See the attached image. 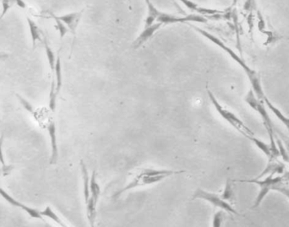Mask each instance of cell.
Listing matches in <instances>:
<instances>
[{
    "instance_id": "obj_25",
    "label": "cell",
    "mask_w": 289,
    "mask_h": 227,
    "mask_svg": "<svg viewBox=\"0 0 289 227\" xmlns=\"http://www.w3.org/2000/svg\"><path fill=\"white\" fill-rule=\"evenodd\" d=\"M238 0H232V7H234V6H236V4H238Z\"/></svg>"
},
{
    "instance_id": "obj_18",
    "label": "cell",
    "mask_w": 289,
    "mask_h": 227,
    "mask_svg": "<svg viewBox=\"0 0 289 227\" xmlns=\"http://www.w3.org/2000/svg\"><path fill=\"white\" fill-rule=\"evenodd\" d=\"M257 20H258V29L260 32L264 34L266 36L269 34L270 32L266 30V22H264L263 16L260 10H257Z\"/></svg>"
},
{
    "instance_id": "obj_11",
    "label": "cell",
    "mask_w": 289,
    "mask_h": 227,
    "mask_svg": "<svg viewBox=\"0 0 289 227\" xmlns=\"http://www.w3.org/2000/svg\"><path fill=\"white\" fill-rule=\"evenodd\" d=\"M82 16V12H74V13H70L64 16H57V18L64 23L68 29L74 34Z\"/></svg>"
},
{
    "instance_id": "obj_22",
    "label": "cell",
    "mask_w": 289,
    "mask_h": 227,
    "mask_svg": "<svg viewBox=\"0 0 289 227\" xmlns=\"http://www.w3.org/2000/svg\"><path fill=\"white\" fill-rule=\"evenodd\" d=\"M282 178H284L285 182H289V172H284V174H282Z\"/></svg>"
},
{
    "instance_id": "obj_21",
    "label": "cell",
    "mask_w": 289,
    "mask_h": 227,
    "mask_svg": "<svg viewBox=\"0 0 289 227\" xmlns=\"http://www.w3.org/2000/svg\"><path fill=\"white\" fill-rule=\"evenodd\" d=\"M273 191H276L284 195L285 197L288 198L289 200V188H286L284 184H281V185L276 186L274 188V190Z\"/></svg>"
},
{
    "instance_id": "obj_6",
    "label": "cell",
    "mask_w": 289,
    "mask_h": 227,
    "mask_svg": "<svg viewBox=\"0 0 289 227\" xmlns=\"http://www.w3.org/2000/svg\"><path fill=\"white\" fill-rule=\"evenodd\" d=\"M241 182L254 183L260 186V192L258 196L256 198L254 204L253 208H258L260 205L262 204V201L266 197V195L270 191L274 190V188L278 185L284 184V182L282 176H268L264 179H253V180H240Z\"/></svg>"
},
{
    "instance_id": "obj_2",
    "label": "cell",
    "mask_w": 289,
    "mask_h": 227,
    "mask_svg": "<svg viewBox=\"0 0 289 227\" xmlns=\"http://www.w3.org/2000/svg\"><path fill=\"white\" fill-rule=\"evenodd\" d=\"M185 173V170H172L167 169H154V168H142L136 172L132 176L131 180L126 185L120 189L119 191L114 192V198H118L123 194L126 192L131 191L132 189L142 188L146 186L154 185L156 183L160 182L166 178Z\"/></svg>"
},
{
    "instance_id": "obj_16",
    "label": "cell",
    "mask_w": 289,
    "mask_h": 227,
    "mask_svg": "<svg viewBox=\"0 0 289 227\" xmlns=\"http://www.w3.org/2000/svg\"><path fill=\"white\" fill-rule=\"evenodd\" d=\"M232 185H234L230 179H228L226 180V184L224 191H223L222 194L220 196L223 200H225V201H228H228H231L234 198V188H232Z\"/></svg>"
},
{
    "instance_id": "obj_5",
    "label": "cell",
    "mask_w": 289,
    "mask_h": 227,
    "mask_svg": "<svg viewBox=\"0 0 289 227\" xmlns=\"http://www.w3.org/2000/svg\"><path fill=\"white\" fill-rule=\"evenodd\" d=\"M206 90H207L208 98L212 101V104L214 106V108L216 110L218 114H220V116L222 117L223 119L225 120L226 122H228L234 129H236L239 133H241L242 136H244L246 138L248 139L250 136H254V132L253 130H250V128L246 126L244 123L239 119L235 114L232 113V111L229 110L228 108H226L225 107H223L220 102H218L216 98L214 97V94L208 88H206Z\"/></svg>"
},
{
    "instance_id": "obj_24",
    "label": "cell",
    "mask_w": 289,
    "mask_h": 227,
    "mask_svg": "<svg viewBox=\"0 0 289 227\" xmlns=\"http://www.w3.org/2000/svg\"><path fill=\"white\" fill-rule=\"evenodd\" d=\"M146 1V4H147L148 7H150V6H152L153 4L151 3L150 0H145Z\"/></svg>"
},
{
    "instance_id": "obj_15",
    "label": "cell",
    "mask_w": 289,
    "mask_h": 227,
    "mask_svg": "<svg viewBox=\"0 0 289 227\" xmlns=\"http://www.w3.org/2000/svg\"><path fill=\"white\" fill-rule=\"evenodd\" d=\"M264 104H266L268 106V108H270L273 114H275L276 116L278 117V119L280 120V122L284 123V126L288 128V130L289 132V118L285 116L284 114L282 113L281 111L279 110L276 107L273 106L272 104L270 102V100H268L267 98H266V100H264Z\"/></svg>"
},
{
    "instance_id": "obj_20",
    "label": "cell",
    "mask_w": 289,
    "mask_h": 227,
    "mask_svg": "<svg viewBox=\"0 0 289 227\" xmlns=\"http://www.w3.org/2000/svg\"><path fill=\"white\" fill-rule=\"evenodd\" d=\"M256 7V0H246L244 4V8L242 12L245 13H251L253 12L254 8Z\"/></svg>"
},
{
    "instance_id": "obj_9",
    "label": "cell",
    "mask_w": 289,
    "mask_h": 227,
    "mask_svg": "<svg viewBox=\"0 0 289 227\" xmlns=\"http://www.w3.org/2000/svg\"><path fill=\"white\" fill-rule=\"evenodd\" d=\"M0 192H1V196L7 201L8 204H10L13 207H16V208L20 210L24 211L26 214H28V216H30L32 219L41 220L42 222H45L44 218L41 216L40 211L38 210L36 208H32V207L28 206V204H23L22 202H20L19 200H17L16 198L13 197L10 194H8L7 192L4 191L3 188H1Z\"/></svg>"
},
{
    "instance_id": "obj_3",
    "label": "cell",
    "mask_w": 289,
    "mask_h": 227,
    "mask_svg": "<svg viewBox=\"0 0 289 227\" xmlns=\"http://www.w3.org/2000/svg\"><path fill=\"white\" fill-rule=\"evenodd\" d=\"M191 26L196 32H198V34H201L202 36L208 39V41H210V42H213L214 44L216 45V46H218L220 48L224 50L226 53L228 54V56H230V57H231L234 61H236V63H238L240 66L242 67L245 73L247 74L248 78V79L250 80V84L252 86H253V90L254 92V94H256V97L258 98V100L262 101V102H264V100H266V96L264 95V91H263V88H262L260 79L258 78V74L256 73V70H254L251 69L250 67L247 66V64L245 63V61L242 58H240V57L234 52V50L228 47V45L226 44L225 42H223L220 39L214 36L213 34H210L208 32H206V30L201 29V28H197V26Z\"/></svg>"
},
{
    "instance_id": "obj_8",
    "label": "cell",
    "mask_w": 289,
    "mask_h": 227,
    "mask_svg": "<svg viewBox=\"0 0 289 227\" xmlns=\"http://www.w3.org/2000/svg\"><path fill=\"white\" fill-rule=\"evenodd\" d=\"M186 8H188L191 12H197L198 14H200L201 16L206 17V19L220 20L228 18V12H220L217 10L204 8L202 6H198L197 4L192 2L191 0H179Z\"/></svg>"
},
{
    "instance_id": "obj_27",
    "label": "cell",
    "mask_w": 289,
    "mask_h": 227,
    "mask_svg": "<svg viewBox=\"0 0 289 227\" xmlns=\"http://www.w3.org/2000/svg\"><path fill=\"white\" fill-rule=\"evenodd\" d=\"M288 39H289V38H288Z\"/></svg>"
},
{
    "instance_id": "obj_19",
    "label": "cell",
    "mask_w": 289,
    "mask_h": 227,
    "mask_svg": "<svg viewBox=\"0 0 289 227\" xmlns=\"http://www.w3.org/2000/svg\"><path fill=\"white\" fill-rule=\"evenodd\" d=\"M224 213L222 210L218 211L214 214L213 217V224L212 227H223V222H224Z\"/></svg>"
},
{
    "instance_id": "obj_1",
    "label": "cell",
    "mask_w": 289,
    "mask_h": 227,
    "mask_svg": "<svg viewBox=\"0 0 289 227\" xmlns=\"http://www.w3.org/2000/svg\"><path fill=\"white\" fill-rule=\"evenodd\" d=\"M17 98L22 104L23 108L28 111L34 120L40 128L48 133L50 141V162L51 164H56L58 158V139H57V128H56L54 112L51 110L50 107H35L31 102L24 98L16 94Z\"/></svg>"
},
{
    "instance_id": "obj_26",
    "label": "cell",
    "mask_w": 289,
    "mask_h": 227,
    "mask_svg": "<svg viewBox=\"0 0 289 227\" xmlns=\"http://www.w3.org/2000/svg\"><path fill=\"white\" fill-rule=\"evenodd\" d=\"M129 1H130V2H131V0H129Z\"/></svg>"
},
{
    "instance_id": "obj_17",
    "label": "cell",
    "mask_w": 289,
    "mask_h": 227,
    "mask_svg": "<svg viewBox=\"0 0 289 227\" xmlns=\"http://www.w3.org/2000/svg\"><path fill=\"white\" fill-rule=\"evenodd\" d=\"M275 138L279 154L282 156V160H284V161L289 162L288 151L286 150V148L284 147V142H282L281 139L279 138L276 135Z\"/></svg>"
},
{
    "instance_id": "obj_12",
    "label": "cell",
    "mask_w": 289,
    "mask_h": 227,
    "mask_svg": "<svg viewBox=\"0 0 289 227\" xmlns=\"http://www.w3.org/2000/svg\"><path fill=\"white\" fill-rule=\"evenodd\" d=\"M28 26L30 28V32H31L32 42V47L34 50L36 48L38 45L40 44H44V40L45 36L42 34V32L40 30L38 26H36V22L32 20L30 17H28Z\"/></svg>"
},
{
    "instance_id": "obj_14",
    "label": "cell",
    "mask_w": 289,
    "mask_h": 227,
    "mask_svg": "<svg viewBox=\"0 0 289 227\" xmlns=\"http://www.w3.org/2000/svg\"><path fill=\"white\" fill-rule=\"evenodd\" d=\"M250 140L253 142L256 147L258 148V150H262V152H264V154H266L268 160H272V158H276L275 156H273L272 150V148H270V145H268V144H266L264 142L260 140V139L257 138L256 136H250Z\"/></svg>"
},
{
    "instance_id": "obj_23",
    "label": "cell",
    "mask_w": 289,
    "mask_h": 227,
    "mask_svg": "<svg viewBox=\"0 0 289 227\" xmlns=\"http://www.w3.org/2000/svg\"><path fill=\"white\" fill-rule=\"evenodd\" d=\"M284 142L285 145H286V150H288V151L289 152V140L286 138V136H284Z\"/></svg>"
},
{
    "instance_id": "obj_4",
    "label": "cell",
    "mask_w": 289,
    "mask_h": 227,
    "mask_svg": "<svg viewBox=\"0 0 289 227\" xmlns=\"http://www.w3.org/2000/svg\"><path fill=\"white\" fill-rule=\"evenodd\" d=\"M245 102H247L248 104L250 106L251 108H253L254 110L256 111L262 116L264 128L269 134L270 141V145L272 150L273 156H275L276 158H278L280 154L278 152V146H276V134L274 132L272 122L269 114L267 113L266 108L264 107V102H262L258 100V98L256 97L253 89H250L248 94L246 95Z\"/></svg>"
},
{
    "instance_id": "obj_7",
    "label": "cell",
    "mask_w": 289,
    "mask_h": 227,
    "mask_svg": "<svg viewBox=\"0 0 289 227\" xmlns=\"http://www.w3.org/2000/svg\"><path fill=\"white\" fill-rule=\"evenodd\" d=\"M192 200H204V201H207L210 204L213 205L216 208H220L222 210L226 211L228 213L238 214V212L234 210V207L228 201L223 200L222 198L219 196L218 194H213V192L206 191L203 189H197L194 194Z\"/></svg>"
},
{
    "instance_id": "obj_10",
    "label": "cell",
    "mask_w": 289,
    "mask_h": 227,
    "mask_svg": "<svg viewBox=\"0 0 289 227\" xmlns=\"http://www.w3.org/2000/svg\"><path fill=\"white\" fill-rule=\"evenodd\" d=\"M285 166L282 162L278 160V158H273L269 160L267 166L264 168L262 174L258 176L257 179H262L268 176H275V174H284Z\"/></svg>"
},
{
    "instance_id": "obj_13",
    "label": "cell",
    "mask_w": 289,
    "mask_h": 227,
    "mask_svg": "<svg viewBox=\"0 0 289 227\" xmlns=\"http://www.w3.org/2000/svg\"><path fill=\"white\" fill-rule=\"evenodd\" d=\"M41 212V216L44 218V219L50 220L57 224L58 227H70L69 224H66V222L60 218V216H58V214L56 213V211L54 210L53 208H51L50 206H46Z\"/></svg>"
}]
</instances>
